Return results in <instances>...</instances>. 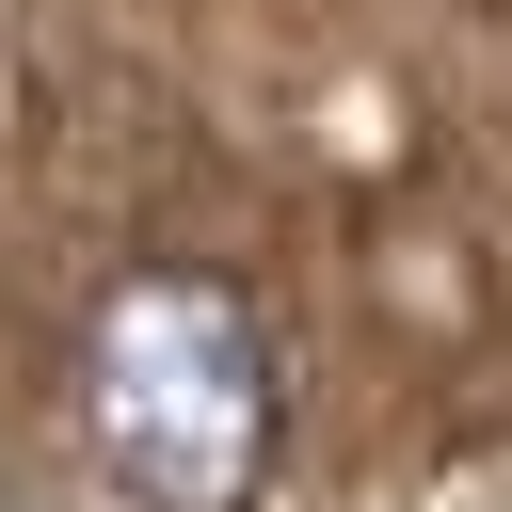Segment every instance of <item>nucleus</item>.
Returning a JSON list of instances; mask_svg holds the SVG:
<instances>
[{
	"mask_svg": "<svg viewBox=\"0 0 512 512\" xmlns=\"http://www.w3.org/2000/svg\"><path fill=\"white\" fill-rule=\"evenodd\" d=\"M272 432H288L272 320L224 272L144 256L80 320V448L112 464V496H144V512H256Z\"/></svg>",
	"mask_w": 512,
	"mask_h": 512,
	"instance_id": "f257e3e1",
	"label": "nucleus"
}]
</instances>
